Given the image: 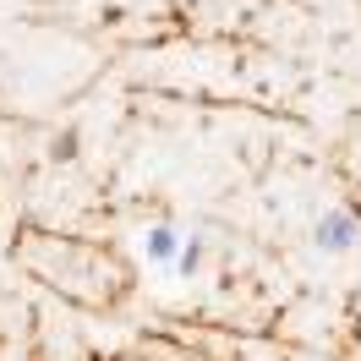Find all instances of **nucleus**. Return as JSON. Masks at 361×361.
<instances>
[{
  "instance_id": "3",
  "label": "nucleus",
  "mask_w": 361,
  "mask_h": 361,
  "mask_svg": "<svg viewBox=\"0 0 361 361\" xmlns=\"http://www.w3.org/2000/svg\"><path fill=\"white\" fill-rule=\"evenodd\" d=\"M55 154H61V159H71V154H77V137H71V132H61V137H55Z\"/></svg>"
},
{
  "instance_id": "1",
  "label": "nucleus",
  "mask_w": 361,
  "mask_h": 361,
  "mask_svg": "<svg viewBox=\"0 0 361 361\" xmlns=\"http://www.w3.org/2000/svg\"><path fill=\"white\" fill-rule=\"evenodd\" d=\"M312 241L323 252H345V247H356V219L345 214V208H334V214H323L312 225Z\"/></svg>"
},
{
  "instance_id": "2",
  "label": "nucleus",
  "mask_w": 361,
  "mask_h": 361,
  "mask_svg": "<svg viewBox=\"0 0 361 361\" xmlns=\"http://www.w3.org/2000/svg\"><path fill=\"white\" fill-rule=\"evenodd\" d=\"M142 247H148V257L154 263H170V257H180V235H176V225H148V235H142Z\"/></svg>"
}]
</instances>
